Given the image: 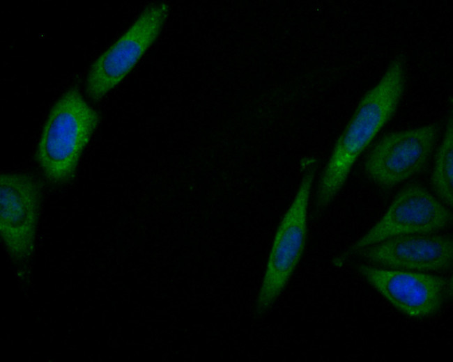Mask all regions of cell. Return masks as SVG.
<instances>
[{"instance_id": "8992f818", "label": "cell", "mask_w": 453, "mask_h": 362, "mask_svg": "<svg viewBox=\"0 0 453 362\" xmlns=\"http://www.w3.org/2000/svg\"><path fill=\"white\" fill-rule=\"evenodd\" d=\"M354 269L392 306L415 319L436 315L452 297V276L384 269L362 262Z\"/></svg>"}, {"instance_id": "3957f363", "label": "cell", "mask_w": 453, "mask_h": 362, "mask_svg": "<svg viewBox=\"0 0 453 362\" xmlns=\"http://www.w3.org/2000/svg\"><path fill=\"white\" fill-rule=\"evenodd\" d=\"M316 168L305 170L293 200L275 234L258 295L254 315L261 317L271 310L303 254L307 232V210Z\"/></svg>"}, {"instance_id": "ba28073f", "label": "cell", "mask_w": 453, "mask_h": 362, "mask_svg": "<svg viewBox=\"0 0 453 362\" xmlns=\"http://www.w3.org/2000/svg\"><path fill=\"white\" fill-rule=\"evenodd\" d=\"M440 127L437 123L384 136L371 150L364 163L367 175L376 184L394 187L427 166Z\"/></svg>"}, {"instance_id": "30bf717a", "label": "cell", "mask_w": 453, "mask_h": 362, "mask_svg": "<svg viewBox=\"0 0 453 362\" xmlns=\"http://www.w3.org/2000/svg\"><path fill=\"white\" fill-rule=\"evenodd\" d=\"M431 184L436 197L447 207L453 205V123L449 116L442 142L436 155Z\"/></svg>"}, {"instance_id": "6da1fadb", "label": "cell", "mask_w": 453, "mask_h": 362, "mask_svg": "<svg viewBox=\"0 0 453 362\" xmlns=\"http://www.w3.org/2000/svg\"><path fill=\"white\" fill-rule=\"evenodd\" d=\"M399 58L390 63L379 81L362 97L318 180L316 207L325 208L344 185L357 159L395 113L405 88Z\"/></svg>"}, {"instance_id": "9c48e42d", "label": "cell", "mask_w": 453, "mask_h": 362, "mask_svg": "<svg viewBox=\"0 0 453 362\" xmlns=\"http://www.w3.org/2000/svg\"><path fill=\"white\" fill-rule=\"evenodd\" d=\"M362 262L384 269L445 272L452 269L453 241L450 235H407L389 238L358 250Z\"/></svg>"}, {"instance_id": "7a4b0ae2", "label": "cell", "mask_w": 453, "mask_h": 362, "mask_svg": "<svg viewBox=\"0 0 453 362\" xmlns=\"http://www.w3.org/2000/svg\"><path fill=\"white\" fill-rule=\"evenodd\" d=\"M100 121L79 90L68 89L52 107L38 141L36 159L45 179L61 185L72 181L84 150Z\"/></svg>"}, {"instance_id": "277c9868", "label": "cell", "mask_w": 453, "mask_h": 362, "mask_svg": "<svg viewBox=\"0 0 453 362\" xmlns=\"http://www.w3.org/2000/svg\"><path fill=\"white\" fill-rule=\"evenodd\" d=\"M452 221L450 207L423 186L410 184L397 194L379 221L332 262L340 267L358 250L391 237L438 233Z\"/></svg>"}, {"instance_id": "52a82bcc", "label": "cell", "mask_w": 453, "mask_h": 362, "mask_svg": "<svg viewBox=\"0 0 453 362\" xmlns=\"http://www.w3.org/2000/svg\"><path fill=\"white\" fill-rule=\"evenodd\" d=\"M0 233L11 260H29L35 249L43 189L40 182L27 173L0 175Z\"/></svg>"}, {"instance_id": "5b68a950", "label": "cell", "mask_w": 453, "mask_h": 362, "mask_svg": "<svg viewBox=\"0 0 453 362\" xmlns=\"http://www.w3.org/2000/svg\"><path fill=\"white\" fill-rule=\"evenodd\" d=\"M169 12L165 2L147 6L130 27L91 65L85 81L87 95L102 99L136 65L160 35Z\"/></svg>"}]
</instances>
